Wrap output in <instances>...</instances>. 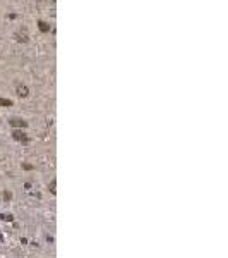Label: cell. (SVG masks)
I'll list each match as a JSON object with an SVG mask.
<instances>
[{
    "instance_id": "6da1fadb",
    "label": "cell",
    "mask_w": 228,
    "mask_h": 258,
    "mask_svg": "<svg viewBox=\"0 0 228 258\" xmlns=\"http://www.w3.org/2000/svg\"><path fill=\"white\" fill-rule=\"evenodd\" d=\"M14 38L17 40L19 43H26L28 40H29V36H28V33H26V31H17V33L14 35Z\"/></svg>"
},
{
    "instance_id": "3957f363",
    "label": "cell",
    "mask_w": 228,
    "mask_h": 258,
    "mask_svg": "<svg viewBox=\"0 0 228 258\" xmlns=\"http://www.w3.org/2000/svg\"><path fill=\"white\" fill-rule=\"evenodd\" d=\"M17 95L26 96V95H28V88H26V86H19V88H17Z\"/></svg>"
},
{
    "instance_id": "7a4b0ae2",
    "label": "cell",
    "mask_w": 228,
    "mask_h": 258,
    "mask_svg": "<svg viewBox=\"0 0 228 258\" xmlns=\"http://www.w3.org/2000/svg\"><path fill=\"white\" fill-rule=\"evenodd\" d=\"M38 28L43 31V33H48V31H50V24H48V22H45V21H39V22H38Z\"/></svg>"
}]
</instances>
